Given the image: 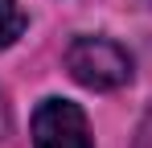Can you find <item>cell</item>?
I'll use <instances>...</instances> for the list:
<instances>
[{
  "label": "cell",
  "mask_w": 152,
  "mask_h": 148,
  "mask_svg": "<svg viewBox=\"0 0 152 148\" xmlns=\"http://www.w3.org/2000/svg\"><path fill=\"white\" fill-rule=\"evenodd\" d=\"M25 33V12L17 0H0V49H8L17 37Z\"/></svg>",
  "instance_id": "cell-3"
},
{
  "label": "cell",
  "mask_w": 152,
  "mask_h": 148,
  "mask_svg": "<svg viewBox=\"0 0 152 148\" xmlns=\"http://www.w3.org/2000/svg\"><path fill=\"white\" fill-rule=\"evenodd\" d=\"M29 132H33V148H95L86 111L70 99H41Z\"/></svg>",
  "instance_id": "cell-2"
},
{
  "label": "cell",
  "mask_w": 152,
  "mask_h": 148,
  "mask_svg": "<svg viewBox=\"0 0 152 148\" xmlns=\"http://www.w3.org/2000/svg\"><path fill=\"white\" fill-rule=\"evenodd\" d=\"M66 70L86 91H115L132 78V53L111 37H74L66 45Z\"/></svg>",
  "instance_id": "cell-1"
},
{
  "label": "cell",
  "mask_w": 152,
  "mask_h": 148,
  "mask_svg": "<svg viewBox=\"0 0 152 148\" xmlns=\"http://www.w3.org/2000/svg\"><path fill=\"white\" fill-rule=\"evenodd\" d=\"M8 123H12V119H8V103H4V95H0V136L8 132Z\"/></svg>",
  "instance_id": "cell-4"
}]
</instances>
